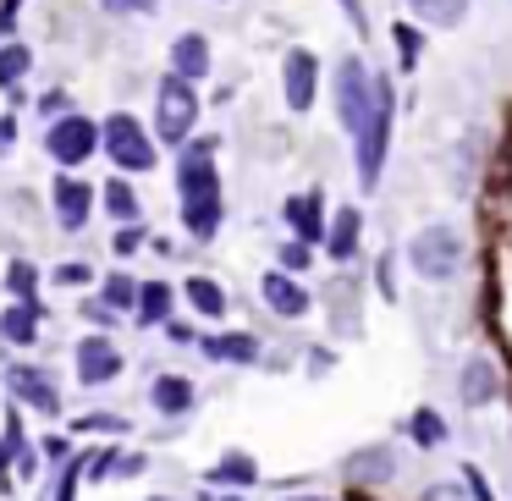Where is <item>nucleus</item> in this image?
I'll list each match as a JSON object with an SVG mask.
<instances>
[{
    "label": "nucleus",
    "mask_w": 512,
    "mask_h": 501,
    "mask_svg": "<svg viewBox=\"0 0 512 501\" xmlns=\"http://www.w3.org/2000/svg\"><path fill=\"white\" fill-rule=\"evenodd\" d=\"M408 12L430 28H457L468 12V0H408Z\"/></svg>",
    "instance_id": "a211bd4d"
},
{
    "label": "nucleus",
    "mask_w": 512,
    "mask_h": 501,
    "mask_svg": "<svg viewBox=\"0 0 512 501\" xmlns=\"http://www.w3.org/2000/svg\"><path fill=\"white\" fill-rule=\"evenodd\" d=\"M105 12H116V17H138V12H155V0H100Z\"/></svg>",
    "instance_id": "2f4dec72"
},
{
    "label": "nucleus",
    "mask_w": 512,
    "mask_h": 501,
    "mask_svg": "<svg viewBox=\"0 0 512 501\" xmlns=\"http://www.w3.org/2000/svg\"><path fill=\"white\" fill-rule=\"evenodd\" d=\"M100 144H105V155H111L122 171H149V166H155V138H149L127 111H116L111 122H105Z\"/></svg>",
    "instance_id": "39448f33"
},
{
    "label": "nucleus",
    "mask_w": 512,
    "mask_h": 501,
    "mask_svg": "<svg viewBox=\"0 0 512 501\" xmlns=\"http://www.w3.org/2000/svg\"><path fill=\"white\" fill-rule=\"evenodd\" d=\"M177 188H182V204L188 199H221V182H215V166L204 149H188L177 166Z\"/></svg>",
    "instance_id": "9d476101"
},
{
    "label": "nucleus",
    "mask_w": 512,
    "mask_h": 501,
    "mask_svg": "<svg viewBox=\"0 0 512 501\" xmlns=\"http://www.w3.org/2000/svg\"><path fill=\"white\" fill-rule=\"evenodd\" d=\"M193 122H199V94H193V83H182L177 72L160 78V89H155V133H160V144H182V138L193 133Z\"/></svg>",
    "instance_id": "7ed1b4c3"
},
{
    "label": "nucleus",
    "mask_w": 512,
    "mask_h": 501,
    "mask_svg": "<svg viewBox=\"0 0 512 501\" xmlns=\"http://www.w3.org/2000/svg\"><path fill=\"white\" fill-rule=\"evenodd\" d=\"M254 479H259V468L243 452H226V463L210 468V485H254Z\"/></svg>",
    "instance_id": "4be33fe9"
},
{
    "label": "nucleus",
    "mask_w": 512,
    "mask_h": 501,
    "mask_svg": "<svg viewBox=\"0 0 512 501\" xmlns=\"http://www.w3.org/2000/svg\"><path fill=\"white\" fill-rule=\"evenodd\" d=\"M138 292H144V287H138L133 276H122V270H116V276L105 281V309H116V314H122V309H138Z\"/></svg>",
    "instance_id": "cd10ccee"
},
{
    "label": "nucleus",
    "mask_w": 512,
    "mask_h": 501,
    "mask_svg": "<svg viewBox=\"0 0 512 501\" xmlns=\"http://www.w3.org/2000/svg\"><path fill=\"white\" fill-rule=\"evenodd\" d=\"M347 474L358 479V485H386L391 474H397V463H391V452H358V463H347Z\"/></svg>",
    "instance_id": "5701e85b"
},
{
    "label": "nucleus",
    "mask_w": 512,
    "mask_h": 501,
    "mask_svg": "<svg viewBox=\"0 0 512 501\" xmlns=\"http://www.w3.org/2000/svg\"><path fill=\"white\" fill-rule=\"evenodd\" d=\"M149 501H177V496H149Z\"/></svg>",
    "instance_id": "ea45409f"
},
{
    "label": "nucleus",
    "mask_w": 512,
    "mask_h": 501,
    "mask_svg": "<svg viewBox=\"0 0 512 501\" xmlns=\"http://www.w3.org/2000/svg\"><path fill=\"white\" fill-rule=\"evenodd\" d=\"M325 243H331L336 259H353L358 254V210H353V204H347V210H336V226H331V237H325Z\"/></svg>",
    "instance_id": "412c9836"
},
{
    "label": "nucleus",
    "mask_w": 512,
    "mask_h": 501,
    "mask_svg": "<svg viewBox=\"0 0 512 501\" xmlns=\"http://www.w3.org/2000/svg\"><path fill=\"white\" fill-rule=\"evenodd\" d=\"M28 67H34V56H28V45H0V89H17Z\"/></svg>",
    "instance_id": "bb28decb"
},
{
    "label": "nucleus",
    "mask_w": 512,
    "mask_h": 501,
    "mask_svg": "<svg viewBox=\"0 0 512 501\" xmlns=\"http://www.w3.org/2000/svg\"><path fill=\"white\" fill-rule=\"evenodd\" d=\"M287 226L303 237V243L325 237V221H320V193H298V199H287Z\"/></svg>",
    "instance_id": "4468645a"
},
{
    "label": "nucleus",
    "mask_w": 512,
    "mask_h": 501,
    "mask_svg": "<svg viewBox=\"0 0 512 501\" xmlns=\"http://www.w3.org/2000/svg\"><path fill=\"white\" fill-rule=\"evenodd\" d=\"M397 45H402V61H419V34H413V28H397Z\"/></svg>",
    "instance_id": "c9c22d12"
},
{
    "label": "nucleus",
    "mask_w": 512,
    "mask_h": 501,
    "mask_svg": "<svg viewBox=\"0 0 512 501\" xmlns=\"http://www.w3.org/2000/svg\"><path fill=\"white\" fill-rule=\"evenodd\" d=\"M314 83H320V61L309 50H292L287 67H281V94H287L292 111H309L314 105Z\"/></svg>",
    "instance_id": "6e6552de"
},
{
    "label": "nucleus",
    "mask_w": 512,
    "mask_h": 501,
    "mask_svg": "<svg viewBox=\"0 0 512 501\" xmlns=\"http://www.w3.org/2000/svg\"><path fill=\"white\" fill-rule=\"evenodd\" d=\"M138 237H144V232H138V226H127V232L116 237V254H133V248H138Z\"/></svg>",
    "instance_id": "4c0bfd02"
},
{
    "label": "nucleus",
    "mask_w": 512,
    "mask_h": 501,
    "mask_svg": "<svg viewBox=\"0 0 512 501\" xmlns=\"http://www.w3.org/2000/svg\"><path fill=\"white\" fill-rule=\"evenodd\" d=\"M171 72H177L182 83H199L204 72H210V45H204V34H182L177 45H171Z\"/></svg>",
    "instance_id": "ddd939ff"
},
{
    "label": "nucleus",
    "mask_w": 512,
    "mask_h": 501,
    "mask_svg": "<svg viewBox=\"0 0 512 501\" xmlns=\"http://www.w3.org/2000/svg\"><path fill=\"white\" fill-rule=\"evenodd\" d=\"M6 287H12L17 303H34V287H39V270L28 265V259H12V270H6Z\"/></svg>",
    "instance_id": "c85d7f7f"
},
{
    "label": "nucleus",
    "mask_w": 512,
    "mask_h": 501,
    "mask_svg": "<svg viewBox=\"0 0 512 501\" xmlns=\"http://www.w3.org/2000/svg\"><path fill=\"white\" fill-rule=\"evenodd\" d=\"M408 430H413V441H419V446H435V441H446V424L435 419L430 408H424V413H413V424H408Z\"/></svg>",
    "instance_id": "c756f323"
},
{
    "label": "nucleus",
    "mask_w": 512,
    "mask_h": 501,
    "mask_svg": "<svg viewBox=\"0 0 512 501\" xmlns=\"http://www.w3.org/2000/svg\"><path fill=\"white\" fill-rule=\"evenodd\" d=\"M386 144H391V83L375 78V105H369V122H364V133H358V182H364V188L380 182Z\"/></svg>",
    "instance_id": "f03ea898"
},
{
    "label": "nucleus",
    "mask_w": 512,
    "mask_h": 501,
    "mask_svg": "<svg viewBox=\"0 0 512 501\" xmlns=\"http://www.w3.org/2000/svg\"><path fill=\"white\" fill-rule=\"evenodd\" d=\"M149 402H155L160 413H188L193 408V386L182 375H160L155 386H149Z\"/></svg>",
    "instance_id": "f3484780"
},
{
    "label": "nucleus",
    "mask_w": 512,
    "mask_h": 501,
    "mask_svg": "<svg viewBox=\"0 0 512 501\" xmlns=\"http://www.w3.org/2000/svg\"><path fill=\"white\" fill-rule=\"evenodd\" d=\"M182 221H188L193 237H215V226H221V199H188L182 204Z\"/></svg>",
    "instance_id": "aec40b11"
},
{
    "label": "nucleus",
    "mask_w": 512,
    "mask_h": 501,
    "mask_svg": "<svg viewBox=\"0 0 512 501\" xmlns=\"http://www.w3.org/2000/svg\"><path fill=\"white\" fill-rule=\"evenodd\" d=\"M204 358H226V364H254V358H259V342H254V336H210V342H204Z\"/></svg>",
    "instance_id": "6ab92c4d"
},
{
    "label": "nucleus",
    "mask_w": 512,
    "mask_h": 501,
    "mask_svg": "<svg viewBox=\"0 0 512 501\" xmlns=\"http://www.w3.org/2000/svg\"><path fill=\"white\" fill-rule=\"evenodd\" d=\"M287 501H331V496H287Z\"/></svg>",
    "instance_id": "58836bf2"
},
{
    "label": "nucleus",
    "mask_w": 512,
    "mask_h": 501,
    "mask_svg": "<svg viewBox=\"0 0 512 501\" xmlns=\"http://www.w3.org/2000/svg\"><path fill=\"white\" fill-rule=\"evenodd\" d=\"M0 336H6V342H17V347H34L39 309H34V303H12V309L0 314Z\"/></svg>",
    "instance_id": "2eb2a0df"
},
{
    "label": "nucleus",
    "mask_w": 512,
    "mask_h": 501,
    "mask_svg": "<svg viewBox=\"0 0 512 501\" xmlns=\"http://www.w3.org/2000/svg\"><path fill=\"white\" fill-rule=\"evenodd\" d=\"M457 391H463L468 408H485V402L496 397V369H490L485 358H474V364L463 369V380H457Z\"/></svg>",
    "instance_id": "dca6fc26"
},
{
    "label": "nucleus",
    "mask_w": 512,
    "mask_h": 501,
    "mask_svg": "<svg viewBox=\"0 0 512 501\" xmlns=\"http://www.w3.org/2000/svg\"><path fill=\"white\" fill-rule=\"evenodd\" d=\"M166 314H171V287L166 281H144V292H138V320L155 325V320H166Z\"/></svg>",
    "instance_id": "393cba45"
},
{
    "label": "nucleus",
    "mask_w": 512,
    "mask_h": 501,
    "mask_svg": "<svg viewBox=\"0 0 512 501\" xmlns=\"http://www.w3.org/2000/svg\"><path fill=\"white\" fill-rule=\"evenodd\" d=\"M188 303H193L199 314H210V320H221V314H226V292L215 287L210 276H193V281H188Z\"/></svg>",
    "instance_id": "b1692460"
},
{
    "label": "nucleus",
    "mask_w": 512,
    "mask_h": 501,
    "mask_svg": "<svg viewBox=\"0 0 512 501\" xmlns=\"http://www.w3.org/2000/svg\"><path fill=\"white\" fill-rule=\"evenodd\" d=\"M259 292H265V303L281 314V320H298V314L309 309V292H303L298 281L287 276V270H270V276L259 281Z\"/></svg>",
    "instance_id": "f8f14e48"
},
{
    "label": "nucleus",
    "mask_w": 512,
    "mask_h": 501,
    "mask_svg": "<svg viewBox=\"0 0 512 501\" xmlns=\"http://www.w3.org/2000/svg\"><path fill=\"white\" fill-rule=\"evenodd\" d=\"M78 474H83V463L72 457V468L61 474V490H56V501H72V496H78Z\"/></svg>",
    "instance_id": "72a5a7b5"
},
{
    "label": "nucleus",
    "mask_w": 512,
    "mask_h": 501,
    "mask_svg": "<svg viewBox=\"0 0 512 501\" xmlns=\"http://www.w3.org/2000/svg\"><path fill=\"white\" fill-rule=\"evenodd\" d=\"M6 386H12V397H17V402H34L39 413H61V397H56V386H50L45 369L17 364V369H6Z\"/></svg>",
    "instance_id": "1a4fd4ad"
},
{
    "label": "nucleus",
    "mask_w": 512,
    "mask_h": 501,
    "mask_svg": "<svg viewBox=\"0 0 512 501\" xmlns=\"http://www.w3.org/2000/svg\"><path fill=\"white\" fill-rule=\"evenodd\" d=\"M56 281H61V287H83V281H94V270L89 265H61Z\"/></svg>",
    "instance_id": "473e14b6"
},
{
    "label": "nucleus",
    "mask_w": 512,
    "mask_h": 501,
    "mask_svg": "<svg viewBox=\"0 0 512 501\" xmlns=\"http://www.w3.org/2000/svg\"><path fill=\"white\" fill-rule=\"evenodd\" d=\"M419 501H468V485H452V479H441V485H424Z\"/></svg>",
    "instance_id": "7c9ffc66"
},
{
    "label": "nucleus",
    "mask_w": 512,
    "mask_h": 501,
    "mask_svg": "<svg viewBox=\"0 0 512 501\" xmlns=\"http://www.w3.org/2000/svg\"><path fill=\"white\" fill-rule=\"evenodd\" d=\"M281 265L303 270V265H309V243H287V248H281Z\"/></svg>",
    "instance_id": "f704fd0d"
},
{
    "label": "nucleus",
    "mask_w": 512,
    "mask_h": 501,
    "mask_svg": "<svg viewBox=\"0 0 512 501\" xmlns=\"http://www.w3.org/2000/svg\"><path fill=\"white\" fill-rule=\"evenodd\" d=\"M45 149L61 160V166H83V160H89L94 149H100V127H94L89 116H61V122L50 127Z\"/></svg>",
    "instance_id": "423d86ee"
},
{
    "label": "nucleus",
    "mask_w": 512,
    "mask_h": 501,
    "mask_svg": "<svg viewBox=\"0 0 512 501\" xmlns=\"http://www.w3.org/2000/svg\"><path fill=\"white\" fill-rule=\"evenodd\" d=\"M369 105H375V78L364 72L358 56H347L342 67H336V122L358 138L364 122H369Z\"/></svg>",
    "instance_id": "20e7f679"
},
{
    "label": "nucleus",
    "mask_w": 512,
    "mask_h": 501,
    "mask_svg": "<svg viewBox=\"0 0 512 501\" xmlns=\"http://www.w3.org/2000/svg\"><path fill=\"white\" fill-rule=\"evenodd\" d=\"M105 210H111V221H122V226H133L138 221V193L127 188V182H105Z\"/></svg>",
    "instance_id": "a878e982"
},
{
    "label": "nucleus",
    "mask_w": 512,
    "mask_h": 501,
    "mask_svg": "<svg viewBox=\"0 0 512 501\" xmlns=\"http://www.w3.org/2000/svg\"><path fill=\"white\" fill-rule=\"evenodd\" d=\"M12 138H17V116H0V155L12 149Z\"/></svg>",
    "instance_id": "e433bc0d"
},
{
    "label": "nucleus",
    "mask_w": 512,
    "mask_h": 501,
    "mask_svg": "<svg viewBox=\"0 0 512 501\" xmlns=\"http://www.w3.org/2000/svg\"><path fill=\"white\" fill-rule=\"evenodd\" d=\"M408 265L424 281H457V270H463V237L452 226H419L408 243Z\"/></svg>",
    "instance_id": "f257e3e1"
},
{
    "label": "nucleus",
    "mask_w": 512,
    "mask_h": 501,
    "mask_svg": "<svg viewBox=\"0 0 512 501\" xmlns=\"http://www.w3.org/2000/svg\"><path fill=\"white\" fill-rule=\"evenodd\" d=\"M72 364H78V380H83V386H105V380L122 375V353H116L111 336H83L78 353H72Z\"/></svg>",
    "instance_id": "0eeeda50"
},
{
    "label": "nucleus",
    "mask_w": 512,
    "mask_h": 501,
    "mask_svg": "<svg viewBox=\"0 0 512 501\" xmlns=\"http://www.w3.org/2000/svg\"><path fill=\"white\" fill-rule=\"evenodd\" d=\"M94 210V188L78 177H56V221L67 226V232H78L83 221H89Z\"/></svg>",
    "instance_id": "9b49d317"
}]
</instances>
